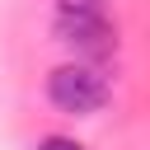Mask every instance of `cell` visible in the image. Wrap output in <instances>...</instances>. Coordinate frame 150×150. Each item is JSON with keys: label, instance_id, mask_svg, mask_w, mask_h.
<instances>
[{"label": "cell", "instance_id": "cell-2", "mask_svg": "<svg viewBox=\"0 0 150 150\" xmlns=\"http://www.w3.org/2000/svg\"><path fill=\"white\" fill-rule=\"evenodd\" d=\"M56 42H66L80 56H112L117 52V28L103 14H61L56 19Z\"/></svg>", "mask_w": 150, "mask_h": 150}, {"label": "cell", "instance_id": "cell-3", "mask_svg": "<svg viewBox=\"0 0 150 150\" xmlns=\"http://www.w3.org/2000/svg\"><path fill=\"white\" fill-rule=\"evenodd\" d=\"M61 14H103V0H56Z\"/></svg>", "mask_w": 150, "mask_h": 150}, {"label": "cell", "instance_id": "cell-4", "mask_svg": "<svg viewBox=\"0 0 150 150\" xmlns=\"http://www.w3.org/2000/svg\"><path fill=\"white\" fill-rule=\"evenodd\" d=\"M38 150H84V145H80L75 136H42Z\"/></svg>", "mask_w": 150, "mask_h": 150}, {"label": "cell", "instance_id": "cell-1", "mask_svg": "<svg viewBox=\"0 0 150 150\" xmlns=\"http://www.w3.org/2000/svg\"><path fill=\"white\" fill-rule=\"evenodd\" d=\"M47 98H52V108H61L70 117H89L112 98V84H108V75L98 66L66 61V66H56L47 75Z\"/></svg>", "mask_w": 150, "mask_h": 150}]
</instances>
